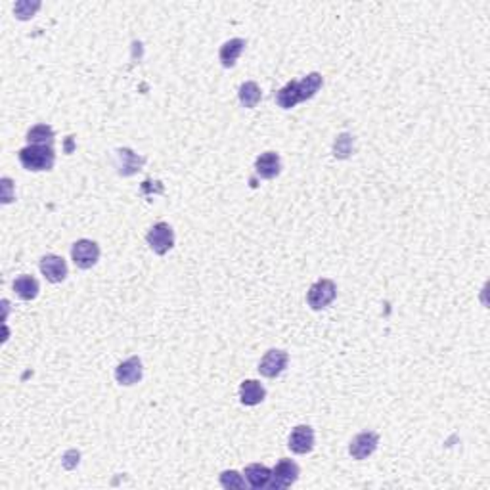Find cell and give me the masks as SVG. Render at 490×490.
Masks as SVG:
<instances>
[{
  "mask_svg": "<svg viewBox=\"0 0 490 490\" xmlns=\"http://www.w3.org/2000/svg\"><path fill=\"white\" fill-rule=\"evenodd\" d=\"M322 84H324V79L320 73H316V71L308 73L301 81H291L276 92V104L282 109H291V107L297 106L299 102L313 98L314 94L322 88Z\"/></svg>",
  "mask_w": 490,
  "mask_h": 490,
  "instance_id": "obj_1",
  "label": "cell"
},
{
  "mask_svg": "<svg viewBox=\"0 0 490 490\" xmlns=\"http://www.w3.org/2000/svg\"><path fill=\"white\" fill-rule=\"evenodd\" d=\"M17 157H19L23 168L38 173V171H50L54 167L56 153H54L52 145L29 144L27 148L19 150Z\"/></svg>",
  "mask_w": 490,
  "mask_h": 490,
  "instance_id": "obj_2",
  "label": "cell"
},
{
  "mask_svg": "<svg viewBox=\"0 0 490 490\" xmlns=\"http://www.w3.org/2000/svg\"><path fill=\"white\" fill-rule=\"evenodd\" d=\"M337 295V285L328 278H322L318 282H314L310 285V290L306 293V303L313 310H322L328 305L333 303V299Z\"/></svg>",
  "mask_w": 490,
  "mask_h": 490,
  "instance_id": "obj_3",
  "label": "cell"
},
{
  "mask_svg": "<svg viewBox=\"0 0 490 490\" xmlns=\"http://www.w3.org/2000/svg\"><path fill=\"white\" fill-rule=\"evenodd\" d=\"M145 239H148V245H150V249L155 255H165L175 245V232H173V228L168 226L167 222H157V224H153L152 228H150Z\"/></svg>",
  "mask_w": 490,
  "mask_h": 490,
  "instance_id": "obj_4",
  "label": "cell"
},
{
  "mask_svg": "<svg viewBox=\"0 0 490 490\" xmlns=\"http://www.w3.org/2000/svg\"><path fill=\"white\" fill-rule=\"evenodd\" d=\"M299 479V466L295 461H291L287 458H282L276 467L272 469V475H270V482L268 487L274 490H282L291 487L293 482Z\"/></svg>",
  "mask_w": 490,
  "mask_h": 490,
  "instance_id": "obj_5",
  "label": "cell"
},
{
  "mask_svg": "<svg viewBox=\"0 0 490 490\" xmlns=\"http://www.w3.org/2000/svg\"><path fill=\"white\" fill-rule=\"evenodd\" d=\"M71 259L75 262V267L88 270L92 268L100 259V247L96 242L92 239H79L71 247Z\"/></svg>",
  "mask_w": 490,
  "mask_h": 490,
  "instance_id": "obj_6",
  "label": "cell"
},
{
  "mask_svg": "<svg viewBox=\"0 0 490 490\" xmlns=\"http://www.w3.org/2000/svg\"><path fill=\"white\" fill-rule=\"evenodd\" d=\"M287 362H290V356L287 352L280 351V349H272L268 351L259 364V372L260 375H264L268 379H274L278 375L282 374L283 370L287 368Z\"/></svg>",
  "mask_w": 490,
  "mask_h": 490,
  "instance_id": "obj_7",
  "label": "cell"
},
{
  "mask_svg": "<svg viewBox=\"0 0 490 490\" xmlns=\"http://www.w3.org/2000/svg\"><path fill=\"white\" fill-rule=\"evenodd\" d=\"M379 444V436L374 431H364L354 436L349 444V454L354 459H366L368 456H372L377 450Z\"/></svg>",
  "mask_w": 490,
  "mask_h": 490,
  "instance_id": "obj_8",
  "label": "cell"
},
{
  "mask_svg": "<svg viewBox=\"0 0 490 490\" xmlns=\"http://www.w3.org/2000/svg\"><path fill=\"white\" fill-rule=\"evenodd\" d=\"M142 374H144V368H142V360L138 356H130L125 362H121L119 366L115 368V379L119 385H134L142 379Z\"/></svg>",
  "mask_w": 490,
  "mask_h": 490,
  "instance_id": "obj_9",
  "label": "cell"
},
{
  "mask_svg": "<svg viewBox=\"0 0 490 490\" xmlns=\"http://www.w3.org/2000/svg\"><path fill=\"white\" fill-rule=\"evenodd\" d=\"M40 272L48 282L60 283L68 278V264L60 255H45L40 259Z\"/></svg>",
  "mask_w": 490,
  "mask_h": 490,
  "instance_id": "obj_10",
  "label": "cell"
},
{
  "mask_svg": "<svg viewBox=\"0 0 490 490\" xmlns=\"http://www.w3.org/2000/svg\"><path fill=\"white\" fill-rule=\"evenodd\" d=\"M290 450L295 454H308L314 448V429L310 425H297L290 435Z\"/></svg>",
  "mask_w": 490,
  "mask_h": 490,
  "instance_id": "obj_11",
  "label": "cell"
},
{
  "mask_svg": "<svg viewBox=\"0 0 490 490\" xmlns=\"http://www.w3.org/2000/svg\"><path fill=\"white\" fill-rule=\"evenodd\" d=\"M255 171H257V175H259L260 178H264V180L276 178V176L280 175V171H282V159H280V155L276 152L260 153L259 157H257V161H255Z\"/></svg>",
  "mask_w": 490,
  "mask_h": 490,
  "instance_id": "obj_12",
  "label": "cell"
},
{
  "mask_svg": "<svg viewBox=\"0 0 490 490\" xmlns=\"http://www.w3.org/2000/svg\"><path fill=\"white\" fill-rule=\"evenodd\" d=\"M115 155H117V168H119V175L121 176L134 175L145 163L144 157H138L136 153L132 152V150H129V148L117 150Z\"/></svg>",
  "mask_w": 490,
  "mask_h": 490,
  "instance_id": "obj_13",
  "label": "cell"
},
{
  "mask_svg": "<svg viewBox=\"0 0 490 490\" xmlns=\"http://www.w3.org/2000/svg\"><path fill=\"white\" fill-rule=\"evenodd\" d=\"M264 398H267V390H264V387H262L259 381H255V379H245V381L239 385V400H242L245 406H257L260 404Z\"/></svg>",
  "mask_w": 490,
  "mask_h": 490,
  "instance_id": "obj_14",
  "label": "cell"
},
{
  "mask_svg": "<svg viewBox=\"0 0 490 490\" xmlns=\"http://www.w3.org/2000/svg\"><path fill=\"white\" fill-rule=\"evenodd\" d=\"M245 481L251 489L259 490L268 487L270 482V475H272V469H268L267 466H260V464H251V466L245 467Z\"/></svg>",
  "mask_w": 490,
  "mask_h": 490,
  "instance_id": "obj_15",
  "label": "cell"
},
{
  "mask_svg": "<svg viewBox=\"0 0 490 490\" xmlns=\"http://www.w3.org/2000/svg\"><path fill=\"white\" fill-rule=\"evenodd\" d=\"M244 38H230V40H226V42L221 46V54H219L222 65H224V68H234L237 58H239V54L244 52Z\"/></svg>",
  "mask_w": 490,
  "mask_h": 490,
  "instance_id": "obj_16",
  "label": "cell"
},
{
  "mask_svg": "<svg viewBox=\"0 0 490 490\" xmlns=\"http://www.w3.org/2000/svg\"><path fill=\"white\" fill-rule=\"evenodd\" d=\"M14 291L23 301H33L38 295V282L29 274H23L14 280Z\"/></svg>",
  "mask_w": 490,
  "mask_h": 490,
  "instance_id": "obj_17",
  "label": "cell"
},
{
  "mask_svg": "<svg viewBox=\"0 0 490 490\" xmlns=\"http://www.w3.org/2000/svg\"><path fill=\"white\" fill-rule=\"evenodd\" d=\"M27 142L35 145H52L54 130L48 125H37L27 132Z\"/></svg>",
  "mask_w": 490,
  "mask_h": 490,
  "instance_id": "obj_18",
  "label": "cell"
},
{
  "mask_svg": "<svg viewBox=\"0 0 490 490\" xmlns=\"http://www.w3.org/2000/svg\"><path fill=\"white\" fill-rule=\"evenodd\" d=\"M239 102L244 107H255L260 102L259 84L247 81L239 86Z\"/></svg>",
  "mask_w": 490,
  "mask_h": 490,
  "instance_id": "obj_19",
  "label": "cell"
},
{
  "mask_svg": "<svg viewBox=\"0 0 490 490\" xmlns=\"http://www.w3.org/2000/svg\"><path fill=\"white\" fill-rule=\"evenodd\" d=\"M221 484L224 489H245V479L242 475L230 469V471H222L221 473Z\"/></svg>",
  "mask_w": 490,
  "mask_h": 490,
  "instance_id": "obj_20",
  "label": "cell"
},
{
  "mask_svg": "<svg viewBox=\"0 0 490 490\" xmlns=\"http://www.w3.org/2000/svg\"><path fill=\"white\" fill-rule=\"evenodd\" d=\"M335 157H349L352 153V136L351 134H341V136L335 140Z\"/></svg>",
  "mask_w": 490,
  "mask_h": 490,
  "instance_id": "obj_21",
  "label": "cell"
},
{
  "mask_svg": "<svg viewBox=\"0 0 490 490\" xmlns=\"http://www.w3.org/2000/svg\"><path fill=\"white\" fill-rule=\"evenodd\" d=\"M38 8H40L38 2H35V4H31V2H17L14 10L15 15H17L19 19H29V17H33V14L37 12Z\"/></svg>",
  "mask_w": 490,
  "mask_h": 490,
  "instance_id": "obj_22",
  "label": "cell"
},
{
  "mask_svg": "<svg viewBox=\"0 0 490 490\" xmlns=\"http://www.w3.org/2000/svg\"><path fill=\"white\" fill-rule=\"evenodd\" d=\"M2 184H4V188H6V193H4V203H10L12 201V196H10V178H4L2 180Z\"/></svg>",
  "mask_w": 490,
  "mask_h": 490,
  "instance_id": "obj_23",
  "label": "cell"
}]
</instances>
